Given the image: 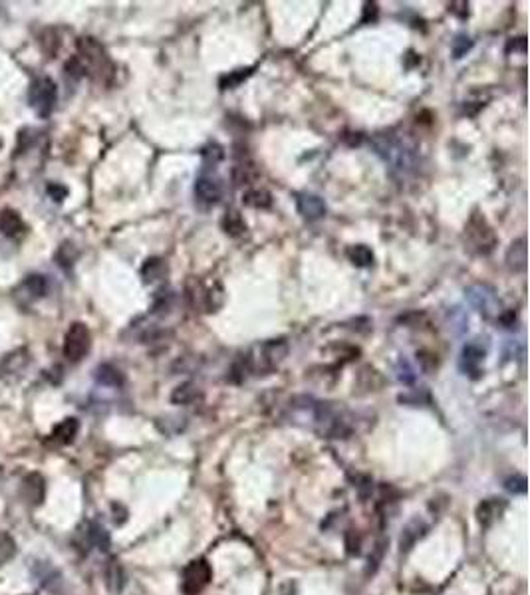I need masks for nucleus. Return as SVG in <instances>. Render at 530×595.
<instances>
[{
  "label": "nucleus",
  "instance_id": "obj_6",
  "mask_svg": "<svg viewBox=\"0 0 530 595\" xmlns=\"http://www.w3.org/2000/svg\"><path fill=\"white\" fill-rule=\"evenodd\" d=\"M213 580V568L207 560L199 558L189 562V566L183 571L181 589L185 595H199Z\"/></svg>",
  "mask_w": 530,
  "mask_h": 595
},
{
  "label": "nucleus",
  "instance_id": "obj_21",
  "mask_svg": "<svg viewBox=\"0 0 530 595\" xmlns=\"http://www.w3.org/2000/svg\"><path fill=\"white\" fill-rule=\"evenodd\" d=\"M242 205L251 208H268L272 205V194L266 189H249L242 193Z\"/></svg>",
  "mask_w": 530,
  "mask_h": 595
},
{
  "label": "nucleus",
  "instance_id": "obj_26",
  "mask_svg": "<svg viewBox=\"0 0 530 595\" xmlns=\"http://www.w3.org/2000/svg\"><path fill=\"white\" fill-rule=\"evenodd\" d=\"M199 397V389L193 383H183L179 387H175L173 395H171V401L175 405H189L193 403Z\"/></svg>",
  "mask_w": 530,
  "mask_h": 595
},
{
  "label": "nucleus",
  "instance_id": "obj_32",
  "mask_svg": "<svg viewBox=\"0 0 530 595\" xmlns=\"http://www.w3.org/2000/svg\"><path fill=\"white\" fill-rule=\"evenodd\" d=\"M203 157H205L207 161H213V165H215V163H219V161L223 159V149H221L217 143H213L207 149H203Z\"/></svg>",
  "mask_w": 530,
  "mask_h": 595
},
{
  "label": "nucleus",
  "instance_id": "obj_9",
  "mask_svg": "<svg viewBox=\"0 0 530 595\" xmlns=\"http://www.w3.org/2000/svg\"><path fill=\"white\" fill-rule=\"evenodd\" d=\"M223 196V185L221 181L203 175L195 181V199L203 205H217Z\"/></svg>",
  "mask_w": 530,
  "mask_h": 595
},
{
  "label": "nucleus",
  "instance_id": "obj_20",
  "mask_svg": "<svg viewBox=\"0 0 530 595\" xmlns=\"http://www.w3.org/2000/svg\"><path fill=\"white\" fill-rule=\"evenodd\" d=\"M221 224H223V231L229 236H240L247 233V222L238 210H226Z\"/></svg>",
  "mask_w": 530,
  "mask_h": 595
},
{
  "label": "nucleus",
  "instance_id": "obj_10",
  "mask_svg": "<svg viewBox=\"0 0 530 595\" xmlns=\"http://www.w3.org/2000/svg\"><path fill=\"white\" fill-rule=\"evenodd\" d=\"M296 207L306 221H318L326 215V203L318 194L300 193L296 196Z\"/></svg>",
  "mask_w": 530,
  "mask_h": 595
},
{
  "label": "nucleus",
  "instance_id": "obj_8",
  "mask_svg": "<svg viewBox=\"0 0 530 595\" xmlns=\"http://www.w3.org/2000/svg\"><path fill=\"white\" fill-rule=\"evenodd\" d=\"M288 353V346L284 340H272L266 342L265 346L260 347V355L256 361V367L260 371H272L279 367V363L284 360V355Z\"/></svg>",
  "mask_w": 530,
  "mask_h": 595
},
{
  "label": "nucleus",
  "instance_id": "obj_28",
  "mask_svg": "<svg viewBox=\"0 0 530 595\" xmlns=\"http://www.w3.org/2000/svg\"><path fill=\"white\" fill-rule=\"evenodd\" d=\"M15 552H16V546H15V542H13V538H10L8 534L0 532V566H2V564H6V562L15 555Z\"/></svg>",
  "mask_w": 530,
  "mask_h": 595
},
{
  "label": "nucleus",
  "instance_id": "obj_12",
  "mask_svg": "<svg viewBox=\"0 0 530 595\" xmlns=\"http://www.w3.org/2000/svg\"><path fill=\"white\" fill-rule=\"evenodd\" d=\"M24 231H26V224L16 210L13 208L0 210V233L2 235L8 238H18L24 235Z\"/></svg>",
  "mask_w": 530,
  "mask_h": 595
},
{
  "label": "nucleus",
  "instance_id": "obj_1",
  "mask_svg": "<svg viewBox=\"0 0 530 595\" xmlns=\"http://www.w3.org/2000/svg\"><path fill=\"white\" fill-rule=\"evenodd\" d=\"M372 145H374L377 155L383 159V163L390 165L393 171L409 173L417 165L415 149L409 143H405L401 137L381 133V135H376V137L372 139Z\"/></svg>",
  "mask_w": 530,
  "mask_h": 595
},
{
  "label": "nucleus",
  "instance_id": "obj_14",
  "mask_svg": "<svg viewBox=\"0 0 530 595\" xmlns=\"http://www.w3.org/2000/svg\"><path fill=\"white\" fill-rule=\"evenodd\" d=\"M483 360H485V349L477 344H469V346L463 347V353H461V369L465 374L477 377V374H481Z\"/></svg>",
  "mask_w": 530,
  "mask_h": 595
},
{
  "label": "nucleus",
  "instance_id": "obj_29",
  "mask_svg": "<svg viewBox=\"0 0 530 595\" xmlns=\"http://www.w3.org/2000/svg\"><path fill=\"white\" fill-rule=\"evenodd\" d=\"M252 74V68L249 69H237V72H231L229 76H224L223 80H221V87L223 90H229V87H235L237 83H240L242 80H247L249 76Z\"/></svg>",
  "mask_w": 530,
  "mask_h": 595
},
{
  "label": "nucleus",
  "instance_id": "obj_33",
  "mask_svg": "<svg viewBox=\"0 0 530 595\" xmlns=\"http://www.w3.org/2000/svg\"><path fill=\"white\" fill-rule=\"evenodd\" d=\"M506 488H508L511 492H524V490H527V478H524V476L508 478V480H506Z\"/></svg>",
  "mask_w": 530,
  "mask_h": 595
},
{
  "label": "nucleus",
  "instance_id": "obj_2",
  "mask_svg": "<svg viewBox=\"0 0 530 595\" xmlns=\"http://www.w3.org/2000/svg\"><path fill=\"white\" fill-rule=\"evenodd\" d=\"M78 62L85 74L96 78L99 82H106L113 76V64L108 52L96 38H80L78 40Z\"/></svg>",
  "mask_w": 530,
  "mask_h": 595
},
{
  "label": "nucleus",
  "instance_id": "obj_11",
  "mask_svg": "<svg viewBox=\"0 0 530 595\" xmlns=\"http://www.w3.org/2000/svg\"><path fill=\"white\" fill-rule=\"evenodd\" d=\"M504 508H506V502L501 498L483 500V502L479 504V508H477V520H479V524L485 528L495 524L502 516Z\"/></svg>",
  "mask_w": 530,
  "mask_h": 595
},
{
  "label": "nucleus",
  "instance_id": "obj_22",
  "mask_svg": "<svg viewBox=\"0 0 530 595\" xmlns=\"http://www.w3.org/2000/svg\"><path fill=\"white\" fill-rule=\"evenodd\" d=\"M85 542H88L90 546H96L101 552H106V550L110 548V536H108V532L101 526H98V524H88V526H85Z\"/></svg>",
  "mask_w": 530,
  "mask_h": 595
},
{
  "label": "nucleus",
  "instance_id": "obj_4",
  "mask_svg": "<svg viewBox=\"0 0 530 595\" xmlns=\"http://www.w3.org/2000/svg\"><path fill=\"white\" fill-rule=\"evenodd\" d=\"M467 238L471 242V249L477 254H490L497 246V235L490 228L487 219L479 212L471 215V219L467 222Z\"/></svg>",
  "mask_w": 530,
  "mask_h": 595
},
{
  "label": "nucleus",
  "instance_id": "obj_18",
  "mask_svg": "<svg viewBox=\"0 0 530 595\" xmlns=\"http://www.w3.org/2000/svg\"><path fill=\"white\" fill-rule=\"evenodd\" d=\"M506 264L515 272H520L527 268V240L524 238H518L511 244V249L506 252Z\"/></svg>",
  "mask_w": 530,
  "mask_h": 595
},
{
  "label": "nucleus",
  "instance_id": "obj_25",
  "mask_svg": "<svg viewBox=\"0 0 530 595\" xmlns=\"http://www.w3.org/2000/svg\"><path fill=\"white\" fill-rule=\"evenodd\" d=\"M165 274H167V264L163 262L161 258H149L141 268V276L145 278V282H155V280L163 278Z\"/></svg>",
  "mask_w": 530,
  "mask_h": 595
},
{
  "label": "nucleus",
  "instance_id": "obj_13",
  "mask_svg": "<svg viewBox=\"0 0 530 595\" xmlns=\"http://www.w3.org/2000/svg\"><path fill=\"white\" fill-rule=\"evenodd\" d=\"M44 496H46V483L40 474H28L22 480V498L26 500L28 504H42Z\"/></svg>",
  "mask_w": 530,
  "mask_h": 595
},
{
  "label": "nucleus",
  "instance_id": "obj_24",
  "mask_svg": "<svg viewBox=\"0 0 530 595\" xmlns=\"http://www.w3.org/2000/svg\"><path fill=\"white\" fill-rule=\"evenodd\" d=\"M346 254H348L349 262L354 264V266L365 268V266H372V264H374V252H372V249H367L365 244L349 246Z\"/></svg>",
  "mask_w": 530,
  "mask_h": 595
},
{
  "label": "nucleus",
  "instance_id": "obj_31",
  "mask_svg": "<svg viewBox=\"0 0 530 595\" xmlns=\"http://www.w3.org/2000/svg\"><path fill=\"white\" fill-rule=\"evenodd\" d=\"M46 191H48V194H50L56 203H62V201L68 196V189H66L64 185H58V183H50Z\"/></svg>",
  "mask_w": 530,
  "mask_h": 595
},
{
  "label": "nucleus",
  "instance_id": "obj_17",
  "mask_svg": "<svg viewBox=\"0 0 530 595\" xmlns=\"http://www.w3.org/2000/svg\"><path fill=\"white\" fill-rule=\"evenodd\" d=\"M103 578H106V585L112 594H119L126 585V573H124V568L119 566L117 560L108 562V566L103 569Z\"/></svg>",
  "mask_w": 530,
  "mask_h": 595
},
{
  "label": "nucleus",
  "instance_id": "obj_15",
  "mask_svg": "<svg viewBox=\"0 0 530 595\" xmlns=\"http://www.w3.org/2000/svg\"><path fill=\"white\" fill-rule=\"evenodd\" d=\"M78 430H80V421L74 417H68L54 427L50 439L58 444H70L78 437Z\"/></svg>",
  "mask_w": 530,
  "mask_h": 595
},
{
  "label": "nucleus",
  "instance_id": "obj_23",
  "mask_svg": "<svg viewBox=\"0 0 530 595\" xmlns=\"http://www.w3.org/2000/svg\"><path fill=\"white\" fill-rule=\"evenodd\" d=\"M22 290H26L30 300H38V298H44L48 294V282L40 274H32L24 280Z\"/></svg>",
  "mask_w": 530,
  "mask_h": 595
},
{
  "label": "nucleus",
  "instance_id": "obj_19",
  "mask_svg": "<svg viewBox=\"0 0 530 595\" xmlns=\"http://www.w3.org/2000/svg\"><path fill=\"white\" fill-rule=\"evenodd\" d=\"M96 381L101 383V385H106V387H122L126 379H124V374L117 367H113L110 363H103V365H99L98 371H96Z\"/></svg>",
  "mask_w": 530,
  "mask_h": 595
},
{
  "label": "nucleus",
  "instance_id": "obj_7",
  "mask_svg": "<svg viewBox=\"0 0 530 595\" xmlns=\"http://www.w3.org/2000/svg\"><path fill=\"white\" fill-rule=\"evenodd\" d=\"M467 300L471 302L474 310L479 314H483L485 318H497L501 316V302L497 298V292L488 288L487 284H474L467 288Z\"/></svg>",
  "mask_w": 530,
  "mask_h": 595
},
{
  "label": "nucleus",
  "instance_id": "obj_16",
  "mask_svg": "<svg viewBox=\"0 0 530 595\" xmlns=\"http://www.w3.org/2000/svg\"><path fill=\"white\" fill-rule=\"evenodd\" d=\"M425 532H427V526H425L421 520H411V522L404 528L401 538H399V550H401V554L409 552V550L425 536Z\"/></svg>",
  "mask_w": 530,
  "mask_h": 595
},
{
  "label": "nucleus",
  "instance_id": "obj_3",
  "mask_svg": "<svg viewBox=\"0 0 530 595\" xmlns=\"http://www.w3.org/2000/svg\"><path fill=\"white\" fill-rule=\"evenodd\" d=\"M58 101V87L52 78H36L28 90V103L30 108L34 110L36 115L40 117H48Z\"/></svg>",
  "mask_w": 530,
  "mask_h": 595
},
{
  "label": "nucleus",
  "instance_id": "obj_5",
  "mask_svg": "<svg viewBox=\"0 0 530 595\" xmlns=\"http://www.w3.org/2000/svg\"><path fill=\"white\" fill-rule=\"evenodd\" d=\"M92 347V333L88 330V326L82 324V321H74L68 332H66V337H64V358L68 361H82L88 355Z\"/></svg>",
  "mask_w": 530,
  "mask_h": 595
},
{
  "label": "nucleus",
  "instance_id": "obj_30",
  "mask_svg": "<svg viewBox=\"0 0 530 595\" xmlns=\"http://www.w3.org/2000/svg\"><path fill=\"white\" fill-rule=\"evenodd\" d=\"M471 48H473V42H471L469 36H457L455 42H453V56L455 58H463Z\"/></svg>",
  "mask_w": 530,
  "mask_h": 595
},
{
  "label": "nucleus",
  "instance_id": "obj_34",
  "mask_svg": "<svg viewBox=\"0 0 530 595\" xmlns=\"http://www.w3.org/2000/svg\"><path fill=\"white\" fill-rule=\"evenodd\" d=\"M381 555H383V544H377L376 546V554L370 555V566H367V573L372 571H376L377 566H379V562H381Z\"/></svg>",
  "mask_w": 530,
  "mask_h": 595
},
{
  "label": "nucleus",
  "instance_id": "obj_27",
  "mask_svg": "<svg viewBox=\"0 0 530 595\" xmlns=\"http://www.w3.org/2000/svg\"><path fill=\"white\" fill-rule=\"evenodd\" d=\"M233 175H235V183L237 185H251L252 181L258 177V173L254 171L252 165H237Z\"/></svg>",
  "mask_w": 530,
  "mask_h": 595
}]
</instances>
